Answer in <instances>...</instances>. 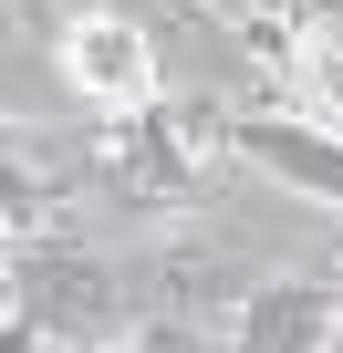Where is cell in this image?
Here are the masks:
<instances>
[{"instance_id": "6da1fadb", "label": "cell", "mask_w": 343, "mask_h": 353, "mask_svg": "<svg viewBox=\"0 0 343 353\" xmlns=\"http://www.w3.org/2000/svg\"><path fill=\"white\" fill-rule=\"evenodd\" d=\"M11 291H21V332H94V322L125 312V281L84 250H52V239L11 250Z\"/></svg>"}, {"instance_id": "7a4b0ae2", "label": "cell", "mask_w": 343, "mask_h": 353, "mask_svg": "<svg viewBox=\"0 0 343 353\" xmlns=\"http://www.w3.org/2000/svg\"><path fill=\"white\" fill-rule=\"evenodd\" d=\"M63 73L94 94V104H146L156 94V42H146V21L135 11H115V0H94V11H73L63 21Z\"/></svg>"}, {"instance_id": "3957f363", "label": "cell", "mask_w": 343, "mask_h": 353, "mask_svg": "<svg viewBox=\"0 0 343 353\" xmlns=\"http://www.w3.org/2000/svg\"><path fill=\"white\" fill-rule=\"evenodd\" d=\"M343 343V281L333 270H302V281H271L239 301V353H333Z\"/></svg>"}, {"instance_id": "277c9868", "label": "cell", "mask_w": 343, "mask_h": 353, "mask_svg": "<svg viewBox=\"0 0 343 353\" xmlns=\"http://www.w3.org/2000/svg\"><path fill=\"white\" fill-rule=\"evenodd\" d=\"M219 145H239L250 166L291 176L302 198L343 208V135H322V125H302V114H219Z\"/></svg>"}, {"instance_id": "5b68a950", "label": "cell", "mask_w": 343, "mask_h": 353, "mask_svg": "<svg viewBox=\"0 0 343 353\" xmlns=\"http://www.w3.org/2000/svg\"><path fill=\"white\" fill-rule=\"evenodd\" d=\"M271 63H291V73L322 94V114H343V0H291Z\"/></svg>"}, {"instance_id": "8992f818", "label": "cell", "mask_w": 343, "mask_h": 353, "mask_svg": "<svg viewBox=\"0 0 343 353\" xmlns=\"http://www.w3.org/2000/svg\"><path fill=\"white\" fill-rule=\"evenodd\" d=\"M125 353H198V322H177V312H166V322H146Z\"/></svg>"}]
</instances>
